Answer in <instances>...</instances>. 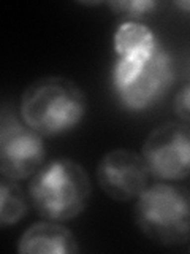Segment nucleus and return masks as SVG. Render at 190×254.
<instances>
[{
	"mask_svg": "<svg viewBox=\"0 0 190 254\" xmlns=\"http://www.w3.org/2000/svg\"><path fill=\"white\" fill-rule=\"evenodd\" d=\"M187 79H190V65H189V73H187Z\"/></svg>",
	"mask_w": 190,
	"mask_h": 254,
	"instance_id": "obj_14",
	"label": "nucleus"
},
{
	"mask_svg": "<svg viewBox=\"0 0 190 254\" xmlns=\"http://www.w3.org/2000/svg\"><path fill=\"white\" fill-rule=\"evenodd\" d=\"M16 250L21 254H75L79 253V243L63 222L43 219L24 230Z\"/></svg>",
	"mask_w": 190,
	"mask_h": 254,
	"instance_id": "obj_8",
	"label": "nucleus"
},
{
	"mask_svg": "<svg viewBox=\"0 0 190 254\" xmlns=\"http://www.w3.org/2000/svg\"><path fill=\"white\" fill-rule=\"evenodd\" d=\"M133 221L157 245H186L190 242V189L168 181L149 185L135 200Z\"/></svg>",
	"mask_w": 190,
	"mask_h": 254,
	"instance_id": "obj_3",
	"label": "nucleus"
},
{
	"mask_svg": "<svg viewBox=\"0 0 190 254\" xmlns=\"http://www.w3.org/2000/svg\"><path fill=\"white\" fill-rule=\"evenodd\" d=\"M173 113L178 121L190 126V79H186L173 99Z\"/></svg>",
	"mask_w": 190,
	"mask_h": 254,
	"instance_id": "obj_12",
	"label": "nucleus"
},
{
	"mask_svg": "<svg viewBox=\"0 0 190 254\" xmlns=\"http://www.w3.org/2000/svg\"><path fill=\"white\" fill-rule=\"evenodd\" d=\"M100 189L114 202H132L149 186L150 173L141 153L114 148L103 154L95 169Z\"/></svg>",
	"mask_w": 190,
	"mask_h": 254,
	"instance_id": "obj_6",
	"label": "nucleus"
},
{
	"mask_svg": "<svg viewBox=\"0 0 190 254\" xmlns=\"http://www.w3.org/2000/svg\"><path fill=\"white\" fill-rule=\"evenodd\" d=\"M29 198L43 219L67 222L76 219L92 195L91 178L84 167L68 157L45 162L29 181Z\"/></svg>",
	"mask_w": 190,
	"mask_h": 254,
	"instance_id": "obj_2",
	"label": "nucleus"
},
{
	"mask_svg": "<svg viewBox=\"0 0 190 254\" xmlns=\"http://www.w3.org/2000/svg\"><path fill=\"white\" fill-rule=\"evenodd\" d=\"M18 113L40 135L59 137L83 123L87 113V97L73 79L46 75L26 86Z\"/></svg>",
	"mask_w": 190,
	"mask_h": 254,
	"instance_id": "obj_1",
	"label": "nucleus"
},
{
	"mask_svg": "<svg viewBox=\"0 0 190 254\" xmlns=\"http://www.w3.org/2000/svg\"><path fill=\"white\" fill-rule=\"evenodd\" d=\"M173 5L176 6V8H179L181 11L190 13V0H184V2H174Z\"/></svg>",
	"mask_w": 190,
	"mask_h": 254,
	"instance_id": "obj_13",
	"label": "nucleus"
},
{
	"mask_svg": "<svg viewBox=\"0 0 190 254\" xmlns=\"http://www.w3.org/2000/svg\"><path fill=\"white\" fill-rule=\"evenodd\" d=\"M141 156L150 177L176 183L190 177V126L168 121L147 133Z\"/></svg>",
	"mask_w": 190,
	"mask_h": 254,
	"instance_id": "obj_5",
	"label": "nucleus"
},
{
	"mask_svg": "<svg viewBox=\"0 0 190 254\" xmlns=\"http://www.w3.org/2000/svg\"><path fill=\"white\" fill-rule=\"evenodd\" d=\"M45 137L22 121L13 108L3 107L0 115V175L30 180L46 161Z\"/></svg>",
	"mask_w": 190,
	"mask_h": 254,
	"instance_id": "obj_4",
	"label": "nucleus"
},
{
	"mask_svg": "<svg viewBox=\"0 0 190 254\" xmlns=\"http://www.w3.org/2000/svg\"><path fill=\"white\" fill-rule=\"evenodd\" d=\"M158 2L155 0H124V2H108L106 6L111 11L117 14L127 16L130 19H138L142 16L154 13L158 8Z\"/></svg>",
	"mask_w": 190,
	"mask_h": 254,
	"instance_id": "obj_11",
	"label": "nucleus"
},
{
	"mask_svg": "<svg viewBox=\"0 0 190 254\" xmlns=\"http://www.w3.org/2000/svg\"><path fill=\"white\" fill-rule=\"evenodd\" d=\"M160 45L155 34L147 26L137 21H125L119 26L113 37L116 58L125 56H149Z\"/></svg>",
	"mask_w": 190,
	"mask_h": 254,
	"instance_id": "obj_9",
	"label": "nucleus"
},
{
	"mask_svg": "<svg viewBox=\"0 0 190 254\" xmlns=\"http://www.w3.org/2000/svg\"><path fill=\"white\" fill-rule=\"evenodd\" d=\"M19 183L5 175L0 178V224L3 227L18 224L27 213L26 195Z\"/></svg>",
	"mask_w": 190,
	"mask_h": 254,
	"instance_id": "obj_10",
	"label": "nucleus"
},
{
	"mask_svg": "<svg viewBox=\"0 0 190 254\" xmlns=\"http://www.w3.org/2000/svg\"><path fill=\"white\" fill-rule=\"evenodd\" d=\"M174 83V62L162 45L142 64L129 84L114 91L119 105L127 111H146L155 107Z\"/></svg>",
	"mask_w": 190,
	"mask_h": 254,
	"instance_id": "obj_7",
	"label": "nucleus"
}]
</instances>
